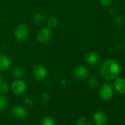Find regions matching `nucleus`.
I'll list each match as a JSON object with an SVG mask.
<instances>
[{
  "instance_id": "obj_1",
  "label": "nucleus",
  "mask_w": 125,
  "mask_h": 125,
  "mask_svg": "<svg viewBox=\"0 0 125 125\" xmlns=\"http://www.w3.org/2000/svg\"><path fill=\"white\" fill-rule=\"evenodd\" d=\"M102 77L107 81L115 79L120 72V67L118 62L113 59L104 60L99 69Z\"/></svg>"
},
{
  "instance_id": "obj_2",
  "label": "nucleus",
  "mask_w": 125,
  "mask_h": 125,
  "mask_svg": "<svg viewBox=\"0 0 125 125\" xmlns=\"http://www.w3.org/2000/svg\"><path fill=\"white\" fill-rule=\"evenodd\" d=\"M30 35V29L25 24H19L16 27L14 31V36L19 41H25Z\"/></svg>"
},
{
  "instance_id": "obj_3",
  "label": "nucleus",
  "mask_w": 125,
  "mask_h": 125,
  "mask_svg": "<svg viewBox=\"0 0 125 125\" xmlns=\"http://www.w3.org/2000/svg\"><path fill=\"white\" fill-rule=\"evenodd\" d=\"M10 88L12 92L16 95H21L24 94L27 90V85L26 83L19 79H16L12 82Z\"/></svg>"
},
{
  "instance_id": "obj_4",
  "label": "nucleus",
  "mask_w": 125,
  "mask_h": 125,
  "mask_svg": "<svg viewBox=\"0 0 125 125\" xmlns=\"http://www.w3.org/2000/svg\"><path fill=\"white\" fill-rule=\"evenodd\" d=\"M114 94V90L110 84L104 83L99 88V96L103 100L110 99Z\"/></svg>"
},
{
  "instance_id": "obj_5",
  "label": "nucleus",
  "mask_w": 125,
  "mask_h": 125,
  "mask_svg": "<svg viewBox=\"0 0 125 125\" xmlns=\"http://www.w3.org/2000/svg\"><path fill=\"white\" fill-rule=\"evenodd\" d=\"M47 75V70L42 64H36L32 69V76L36 80H43Z\"/></svg>"
},
{
  "instance_id": "obj_6",
  "label": "nucleus",
  "mask_w": 125,
  "mask_h": 125,
  "mask_svg": "<svg viewBox=\"0 0 125 125\" xmlns=\"http://www.w3.org/2000/svg\"><path fill=\"white\" fill-rule=\"evenodd\" d=\"M52 37V31L51 29L48 27H43L42 28L37 34V40L40 43L44 44L49 41Z\"/></svg>"
},
{
  "instance_id": "obj_7",
  "label": "nucleus",
  "mask_w": 125,
  "mask_h": 125,
  "mask_svg": "<svg viewBox=\"0 0 125 125\" xmlns=\"http://www.w3.org/2000/svg\"><path fill=\"white\" fill-rule=\"evenodd\" d=\"M74 77L77 80H83L88 77V69L83 66H76L72 72Z\"/></svg>"
},
{
  "instance_id": "obj_8",
  "label": "nucleus",
  "mask_w": 125,
  "mask_h": 125,
  "mask_svg": "<svg viewBox=\"0 0 125 125\" xmlns=\"http://www.w3.org/2000/svg\"><path fill=\"white\" fill-rule=\"evenodd\" d=\"M93 121L96 125H106L107 123V114L101 110L96 111L93 115Z\"/></svg>"
},
{
  "instance_id": "obj_9",
  "label": "nucleus",
  "mask_w": 125,
  "mask_h": 125,
  "mask_svg": "<svg viewBox=\"0 0 125 125\" xmlns=\"http://www.w3.org/2000/svg\"><path fill=\"white\" fill-rule=\"evenodd\" d=\"M85 62L87 64H88L91 66H96L100 60L99 55L96 52H89L86 54L85 57Z\"/></svg>"
},
{
  "instance_id": "obj_10",
  "label": "nucleus",
  "mask_w": 125,
  "mask_h": 125,
  "mask_svg": "<svg viewBox=\"0 0 125 125\" xmlns=\"http://www.w3.org/2000/svg\"><path fill=\"white\" fill-rule=\"evenodd\" d=\"M11 113L13 115L18 119H24L27 117L26 109L21 105H15L11 109Z\"/></svg>"
},
{
  "instance_id": "obj_11",
  "label": "nucleus",
  "mask_w": 125,
  "mask_h": 125,
  "mask_svg": "<svg viewBox=\"0 0 125 125\" xmlns=\"http://www.w3.org/2000/svg\"><path fill=\"white\" fill-rule=\"evenodd\" d=\"M113 86L115 91L121 94H125V80L119 77L116 78L113 83Z\"/></svg>"
},
{
  "instance_id": "obj_12",
  "label": "nucleus",
  "mask_w": 125,
  "mask_h": 125,
  "mask_svg": "<svg viewBox=\"0 0 125 125\" xmlns=\"http://www.w3.org/2000/svg\"><path fill=\"white\" fill-rule=\"evenodd\" d=\"M10 60L5 54H0V72H4L10 66Z\"/></svg>"
},
{
  "instance_id": "obj_13",
  "label": "nucleus",
  "mask_w": 125,
  "mask_h": 125,
  "mask_svg": "<svg viewBox=\"0 0 125 125\" xmlns=\"http://www.w3.org/2000/svg\"><path fill=\"white\" fill-rule=\"evenodd\" d=\"M11 74L13 77H15L16 79H19V78H21L24 75L25 72H24V69L21 66H15L13 67L11 70Z\"/></svg>"
},
{
  "instance_id": "obj_14",
  "label": "nucleus",
  "mask_w": 125,
  "mask_h": 125,
  "mask_svg": "<svg viewBox=\"0 0 125 125\" xmlns=\"http://www.w3.org/2000/svg\"><path fill=\"white\" fill-rule=\"evenodd\" d=\"M45 20H46L45 16L41 13H35L33 16V21H34V23H35L37 24H40L41 23H43L45 21Z\"/></svg>"
},
{
  "instance_id": "obj_15",
  "label": "nucleus",
  "mask_w": 125,
  "mask_h": 125,
  "mask_svg": "<svg viewBox=\"0 0 125 125\" xmlns=\"http://www.w3.org/2000/svg\"><path fill=\"white\" fill-rule=\"evenodd\" d=\"M88 84L91 88H92V89L96 88L99 85V80H98L97 77L96 76H91L88 80Z\"/></svg>"
},
{
  "instance_id": "obj_16",
  "label": "nucleus",
  "mask_w": 125,
  "mask_h": 125,
  "mask_svg": "<svg viewBox=\"0 0 125 125\" xmlns=\"http://www.w3.org/2000/svg\"><path fill=\"white\" fill-rule=\"evenodd\" d=\"M40 125H55V121L53 118L50 116H45L41 120Z\"/></svg>"
},
{
  "instance_id": "obj_17",
  "label": "nucleus",
  "mask_w": 125,
  "mask_h": 125,
  "mask_svg": "<svg viewBox=\"0 0 125 125\" xmlns=\"http://www.w3.org/2000/svg\"><path fill=\"white\" fill-rule=\"evenodd\" d=\"M8 104V99L5 95H0V112L4 110Z\"/></svg>"
},
{
  "instance_id": "obj_18",
  "label": "nucleus",
  "mask_w": 125,
  "mask_h": 125,
  "mask_svg": "<svg viewBox=\"0 0 125 125\" xmlns=\"http://www.w3.org/2000/svg\"><path fill=\"white\" fill-rule=\"evenodd\" d=\"M77 125H92V124L88 118L83 116L77 120Z\"/></svg>"
},
{
  "instance_id": "obj_19",
  "label": "nucleus",
  "mask_w": 125,
  "mask_h": 125,
  "mask_svg": "<svg viewBox=\"0 0 125 125\" xmlns=\"http://www.w3.org/2000/svg\"><path fill=\"white\" fill-rule=\"evenodd\" d=\"M9 90V85L7 82L1 81L0 82V93L1 94H5Z\"/></svg>"
},
{
  "instance_id": "obj_20",
  "label": "nucleus",
  "mask_w": 125,
  "mask_h": 125,
  "mask_svg": "<svg viewBox=\"0 0 125 125\" xmlns=\"http://www.w3.org/2000/svg\"><path fill=\"white\" fill-rule=\"evenodd\" d=\"M57 19L54 16H51L49 20H48V26L49 28H53L55 27L57 24Z\"/></svg>"
},
{
  "instance_id": "obj_21",
  "label": "nucleus",
  "mask_w": 125,
  "mask_h": 125,
  "mask_svg": "<svg viewBox=\"0 0 125 125\" xmlns=\"http://www.w3.org/2000/svg\"><path fill=\"white\" fill-rule=\"evenodd\" d=\"M23 102L27 106H32L34 101L30 96H25L23 99Z\"/></svg>"
},
{
  "instance_id": "obj_22",
  "label": "nucleus",
  "mask_w": 125,
  "mask_h": 125,
  "mask_svg": "<svg viewBox=\"0 0 125 125\" xmlns=\"http://www.w3.org/2000/svg\"><path fill=\"white\" fill-rule=\"evenodd\" d=\"M49 95L48 93L46 92H44V93H42L41 94V103L46 104L49 102Z\"/></svg>"
},
{
  "instance_id": "obj_23",
  "label": "nucleus",
  "mask_w": 125,
  "mask_h": 125,
  "mask_svg": "<svg viewBox=\"0 0 125 125\" xmlns=\"http://www.w3.org/2000/svg\"><path fill=\"white\" fill-rule=\"evenodd\" d=\"M99 2L103 7H108L112 4L113 0H99Z\"/></svg>"
},
{
  "instance_id": "obj_24",
  "label": "nucleus",
  "mask_w": 125,
  "mask_h": 125,
  "mask_svg": "<svg viewBox=\"0 0 125 125\" xmlns=\"http://www.w3.org/2000/svg\"><path fill=\"white\" fill-rule=\"evenodd\" d=\"M116 22L118 24H122L124 22V18L122 16H118L116 19Z\"/></svg>"
},
{
  "instance_id": "obj_25",
  "label": "nucleus",
  "mask_w": 125,
  "mask_h": 125,
  "mask_svg": "<svg viewBox=\"0 0 125 125\" xmlns=\"http://www.w3.org/2000/svg\"><path fill=\"white\" fill-rule=\"evenodd\" d=\"M2 81V80H1V75H0V82Z\"/></svg>"
}]
</instances>
